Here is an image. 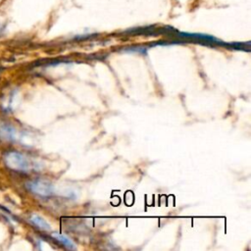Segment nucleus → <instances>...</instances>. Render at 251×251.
Wrapping results in <instances>:
<instances>
[{
    "mask_svg": "<svg viewBox=\"0 0 251 251\" xmlns=\"http://www.w3.org/2000/svg\"><path fill=\"white\" fill-rule=\"evenodd\" d=\"M0 139L4 141H15L17 139V131L11 125H0Z\"/></svg>",
    "mask_w": 251,
    "mask_h": 251,
    "instance_id": "3",
    "label": "nucleus"
},
{
    "mask_svg": "<svg viewBox=\"0 0 251 251\" xmlns=\"http://www.w3.org/2000/svg\"><path fill=\"white\" fill-rule=\"evenodd\" d=\"M3 31H4V26L0 24V34H2Z\"/></svg>",
    "mask_w": 251,
    "mask_h": 251,
    "instance_id": "6",
    "label": "nucleus"
},
{
    "mask_svg": "<svg viewBox=\"0 0 251 251\" xmlns=\"http://www.w3.org/2000/svg\"><path fill=\"white\" fill-rule=\"evenodd\" d=\"M4 162L8 168L15 171L28 172L33 168V164L30 159L19 152H8L4 156Z\"/></svg>",
    "mask_w": 251,
    "mask_h": 251,
    "instance_id": "1",
    "label": "nucleus"
},
{
    "mask_svg": "<svg viewBox=\"0 0 251 251\" xmlns=\"http://www.w3.org/2000/svg\"><path fill=\"white\" fill-rule=\"evenodd\" d=\"M52 236L54 238H56L58 241H60L63 245H65L67 248L69 249H77L75 243L70 239L68 238L65 234H61V233H53Z\"/></svg>",
    "mask_w": 251,
    "mask_h": 251,
    "instance_id": "5",
    "label": "nucleus"
},
{
    "mask_svg": "<svg viewBox=\"0 0 251 251\" xmlns=\"http://www.w3.org/2000/svg\"><path fill=\"white\" fill-rule=\"evenodd\" d=\"M28 189L40 196H49L53 193L54 188L51 183L43 180H36L27 184Z\"/></svg>",
    "mask_w": 251,
    "mask_h": 251,
    "instance_id": "2",
    "label": "nucleus"
},
{
    "mask_svg": "<svg viewBox=\"0 0 251 251\" xmlns=\"http://www.w3.org/2000/svg\"><path fill=\"white\" fill-rule=\"evenodd\" d=\"M31 222L42 231H50V229H51L50 225L43 218H41L40 216L36 215V214L31 216Z\"/></svg>",
    "mask_w": 251,
    "mask_h": 251,
    "instance_id": "4",
    "label": "nucleus"
}]
</instances>
